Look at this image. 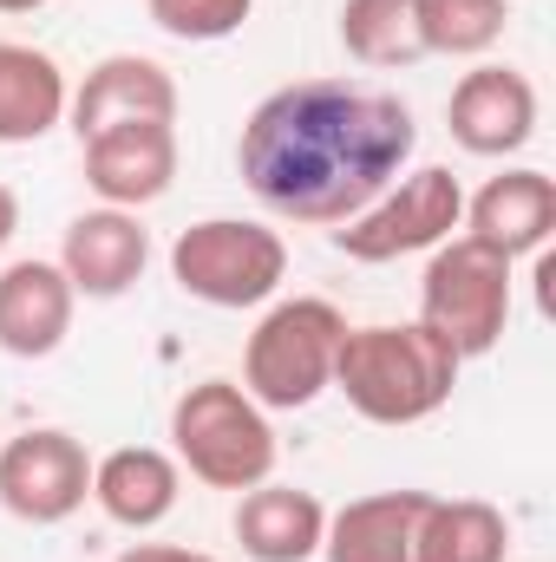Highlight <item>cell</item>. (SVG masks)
<instances>
[{
  "instance_id": "6da1fadb",
  "label": "cell",
  "mask_w": 556,
  "mask_h": 562,
  "mask_svg": "<svg viewBox=\"0 0 556 562\" xmlns=\"http://www.w3.org/2000/svg\"><path fill=\"white\" fill-rule=\"evenodd\" d=\"M413 144L419 125L407 99L360 92L347 79H294L249 112L236 170L263 210L334 229L407 170Z\"/></svg>"
},
{
  "instance_id": "7a4b0ae2",
  "label": "cell",
  "mask_w": 556,
  "mask_h": 562,
  "mask_svg": "<svg viewBox=\"0 0 556 562\" xmlns=\"http://www.w3.org/2000/svg\"><path fill=\"white\" fill-rule=\"evenodd\" d=\"M458 367L465 360L419 321L347 327L334 353V386L367 425H419L452 400Z\"/></svg>"
},
{
  "instance_id": "3957f363",
  "label": "cell",
  "mask_w": 556,
  "mask_h": 562,
  "mask_svg": "<svg viewBox=\"0 0 556 562\" xmlns=\"http://www.w3.org/2000/svg\"><path fill=\"white\" fill-rule=\"evenodd\" d=\"M177 464L210 491H256L276 477V425L236 380H197L170 406Z\"/></svg>"
},
{
  "instance_id": "277c9868",
  "label": "cell",
  "mask_w": 556,
  "mask_h": 562,
  "mask_svg": "<svg viewBox=\"0 0 556 562\" xmlns=\"http://www.w3.org/2000/svg\"><path fill=\"white\" fill-rule=\"evenodd\" d=\"M341 307L321 294H294L263 314L243 353V393L263 413H301L334 386V353H341Z\"/></svg>"
},
{
  "instance_id": "5b68a950",
  "label": "cell",
  "mask_w": 556,
  "mask_h": 562,
  "mask_svg": "<svg viewBox=\"0 0 556 562\" xmlns=\"http://www.w3.org/2000/svg\"><path fill=\"white\" fill-rule=\"evenodd\" d=\"M419 327H432L458 360H485L511 327V256L478 236H445L419 276Z\"/></svg>"
},
{
  "instance_id": "8992f818",
  "label": "cell",
  "mask_w": 556,
  "mask_h": 562,
  "mask_svg": "<svg viewBox=\"0 0 556 562\" xmlns=\"http://www.w3.org/2000/svg\"><path fill=\"white\" fill-rule=\"evenodd\" d=\"M170 276L203 307H263L288 276V243L269 223L210 216L170 243Z\"/></svg>"
},
{
  "instance_id": "52a82bcc",
  "label": "cell",
  "mask_w": 556,
  "mask_h": 562,
  "mask_svg": "<svg viewBox=\"0 0 556 562\" xmlns=\"http://www.w3.org/2000/svg\"><path fill=\"white\" fill-rule=\"evenodd\" d=\"M458 223H465L458 177L438 170V164H425L413 177H393L354 223H341L334 229V249L347 262L380 269V262H400V256H419V249H438Z\"/></svg>"
},
{
  "instance_id": "ba28073f",
  "label": "cell",
  "mask_w": 556,
  "mask_h": 562,
  "mask_svg": "<svg viewBox=\"0 0 556 562\" xmlns=\"http://www.w3.org/2000/svg\"><path fill=\"white\" fill-rule=\"evenodd\" d=\"M92 497V458L73 431H20L0 445V510L46 530V524H66L79 504Z\"/></svg>"
},
{
  "instance_id": "9c48e42d",
  "label": "cell",
  "mask_w": 556,
  "mask_h": 562,
  "mask_svg": "<svg viewBox=\"0 0 556 562\" xmlns=\"http://www.w3.org/2000/svg\"><path fill=\"white\" fill-rule=\"evenodd\" d=\"M445 132L471 157H511L537 132V86L518 66H478L452 86Z\"/></svg>"
},
{
  "instance_id": "30bf717a",
  "label": "cell",
  "mask_w": 556,
  "mask_h": 562,
  "mask_svg": "<svg viewBox=\"0 0 556 562\" xmlns=\"http://www.w3.org/2000/svg\"><path fill=\"white\" fill-rule=\"evenodd\" d=\"M86 183L112 210H144L177 183V132L164 119H125L86 138Z\"/></svg>"
},
{
  "instance_id": "8fae6325",
  "label": "cell",
  "mask_w": 556,
  "mask_h": 562,
  "mask_svg": "<svg viewBox=\"0 0 556 562\" xmlns=\"http://www.w3.org/2000/svg\"><path fill=\"white\" fill-rule=\"evenodd\" d=\"M151 269V229L138 223V210H86L66 223L59 243V276L73 281V294L86 301H119L125 288H138Z\"/></svg>"
},
{
  "instance_id": "7c38bea8",
  "label": "cell",
  "mask_w": 556,
  "mask_h": 562,
  "mask_svg": "<svg viewBox=\"0 0 556 562\" xmlns=\"http://www.w3.org/2000/svg\"><path fill=\"white\" fill-rule=\"evenodd\" d=\"M66 112H73L79 144L105 125H125V119H164L170 125L177 119V79L144 53H112L86 72V86L66 99Z\"/></svg>"
},
{
  "instance_id": "4fadbf2b",
  "label": "cell",
  "mask_w": 556,
  "mask_h": 562,
  "mask_svg": "<svg viewBox=\"0 0 556 562\" xmlns=\"http://www.w3.org/2000/svg\"><path fill=\"white\" fill-rule=\"evenodd\" d=\"M465 236H478L485 249L498 256H537L544 243L556 236V183L544 170H504L491 177L471 203H465Z\"/></svg>"
},
{
  "instance_id": "5bb4252c",
  "label": "cell",
  "mask_w": 556,
  "mask_h": 562,
  "mask_svg": "<svg viewBox=\"0 0 556 562\" xmlns=\"http://www.w3.org/2000/svg\"><path fill=\"white\" fill-rule=\"evenodd\" d=\"M73 281L59 276V262H13L0 276V353L13 360H46L59 353V340L73 334Z\"/></svg>"
},
{
  "instance_id": "9a60e30c",
  "label": "cell",
  "mask_w": 556,
  "mask_h": 562,
  "mask_svg": "<svg viewBox=\"0 0 556 562\" xmlns=\"http://www.w3.org/2000/svg\"><path fill=\"white\" fill-rule=\"evenodd\" d=\"M184 497V464L157 445H125L92 464V504L125 524V530H157Z\"/></svg>"
},
{
  "instance_id": "2e32d148",
  "label": "cell",
  "mask_w": 556,
  "mask_h": 562,
  "mask_svg": "<svg viewBox=\"0 0 556 562\" xmlns=\"http://www.w3.org/2000/svg\"><path fill=\"white\" fill-rule=\"evenodd\" d=\"M327 537V504L294 484H256L236 504V543L249 562H308L321 557Z\"/></svg>"
},
{
  "instance_id": "e0dca14e",
  "label": "cell",
  "mask_w": 556,
  "mask_h": 562,
  "mask_svg": "<svg viewBox=\"0 0 556 562\" xmlns=\"http://www.w3.org/2000/svg\"><path fill=\"white\" fill-rule=\"evenodd\" d=\"M425 504H432L425 491H374V497L341 504L327 517L321 557L327 562H413Z\"/></svg>"
},
{
  "instance_id": "ac0fdd59",
  "label": "cell",
  "mask_w": 556,
  "mask_h": 562,
  "mask_svg": "<svg viewBox=\"0 0 556 562\" xmlns=\"http://www.w3.org/2000/svg\"><path fill=\"white\" fill-rule=\"evenodd\" d=\"M66 72L53 53L0 40V144H40L66 119Z\"/></svg>"
},
{
  "instance_id": "d6986e66",
  "label": "cell",
  "mask_w": 556,
  "mask_h": 562,
  "mask_svg": "<svg viewBox=\"0 0 556 562\" xmlns=\"http://www.w3.org/2000/svg\"><path fill=\"white\" fill-rule=\"evenodd\" d=\"M511 557V524L485 497H432L419 517L413 562H504Z\"/></svg>"
},
{
  "instance_id": "ffe728a7",
  "label": "cell",
  "mask_w": 556,
  "mask_h": 562,
  "mask_svg": "<svg viewBox=\"0 0 556 562\" xmlns=\"http://www.w3.org/2000/svg\"><path fill=\"white\" fill-rule=\"evenodd\" d=\"M341 46H347L360 66H380V72L425 59L413 0H347V7H341Z\"/></svg>"
},
{
  "instance_id": "44dd1931",
  "label": "cell",
  "mask_w": 556,
  "mask_h": 562,
  "mask_svg": "<svg viewBox=\"0 0 556 562\" xmlns=\"http://www.w3.org/2000/svg\"><path fill=\"white\" fill-rule=\"evenodd\" d=\"M419 20V46L445 53V59H478L504 40L511 7L504 0H413Z\"/></svg>"
},
{
  "instance_id": "7402d4cb",
  "label": "cell",
  "mask_w": 556,
  "mask_h": 562,
  "mask_svg": "<svg viewBox=\"0 0 556 562\" xmlns=\"http://www.w3.org/2000/svg\"><path fill=\"white\" fill-rule=\"evenodd\" d=\"M151 7V26L184 40V46H210V40H230L249 26L256 0H144Z\"/></svg>"
},
{
  "instance_id": "603a6c76",
  "label": "cell",
  "mask_w": 556,
  "mask_h": 562,
  "mask_svg": "<svg viewBox=\"0 0 556 562\" xmlns=\"http://www.w3.org/2000/svg\"><path fill=\"white\" fill-rule=\"evenodd\" d=\"M13 229H20V196H13V190L0 183V249L13 243Z\"/></svg>"
},
{
  "instance_id": "cb8c5ba5",
  "label": "cell",
  "mask_w": 556,
  "mask_h": 562,
  "mask_svg": "<svg viewBox=\"0 0 556 562\" xmlns=\"http://www.w3.org/2000/svg\"><path fill=\"white\" fill-rule=\"evenodd\" d=\"M170 557H177L170 543H138V550H125L119 562H170Z\"/></svg>"
},
{
  "instance_id": "d4e9b609",
  "label": "cell",
  "mask_w": 556,
  "mask_h": 562,
  "mask_svg": "<svg viewBox=\"0 0 556 562\" xmlns=\"http://www.w3.org/2000/svg\"><path fill=\"white\" fill-rule=\"evenodd\" d=\"M46 0H0V13H40Z\"/></svg>"
},
{
  "instance_id": "484cf974",
  "label": "cell",
  "mask_w": 556,
  "mask_h": 562,
  "mask_svg": "<svg viewBox=\"0 0 556 562\" xmlns=\"http://www.w3.org/2000/svg\"><path fill=\"white\" fill-rule=\"evenodd\" d=\"M170 562H216V557H197V550H177Z\"/></svg>"
}]
</instances>
